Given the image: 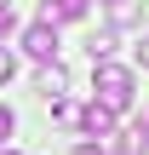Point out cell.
<instances>
[{
	"instance_id": "1",
	"label": "cell",
	"mask_w": 149,
	"mask_h": 155,
	"mask_svg": "<svg viewBox=\"0 0 149 155\" xmlns=\"http://www.w3.org/2000/svg\"><path fill=\"white\" fill-rule=\"evenodd\" d=\"M92 92H98V104L103 109H126L132 98H138V81H132V69L126 63H92Z\"/></svg>"
},
{
	"instance_id": "2",
	"label": "cell",
	"mask_w": 149,
	"mask_h": 155,
	"mask_svg": "<svg viewBox=\"0 0 149 155\" xmlns=\"http://www.w3.org/2000/svg\"><path fill=\"white\" fill-rule=\"evenodd\" d=\"M23 52H29L34 63H57V23H46V17L29 23V29H23Z\"/></svg>"
},
{
	"instance_id": "3",
	"label": "cell",
	"mask_w": 149,
	"mask_h": 155,
	"mask_svg": "<svg viewBox=\"0 0 149 155\" xmlns=\"http://www.w3.org/2000/svg\"><path fill=\"white\" fill-rule=\"evenodd\" d=\"M86 6H92V0H46V6H40V17H46V23H80V17H86Z\"/></svg>"
},
{
	"instance_id": "4",
	"label": "cell",
	"mask_w": 149,
	"mask_h": 155,
	"mask_svg": "<svg viewBox=\"0 0 149 155\" xmlns=\"http://www.w3.org/2000/svg\"><path fill=\"white\" fill-rule=\"evenodd\" d=\"M80 127H86V132H92V138H103V132H109V127H115V109H103V104H98V98H92V104H86V115H80Z\"/></svg>"
},
{
	"instance_id": "5",
	"label": "cell",
	"mask_w": 149,
	"mask_h": 155,
	"mask_svg": "<svg viewBox=\"0 0 149 155\" xmlns=\"http://www.w3.org/2000/svg\"><path fill=\"white\" fill-rule=\"evenodd\" d=\"M63 86H69L63 63H40V92H46V98H63Z\"/></svg>"
},
{
	"instance_id": "6",
	"label": "cell",
	"mask_w": 149,
	"mask_h": 155,
	"mask_svg": "<svg viewBox=\"0 0 149 155\" xmlns=\"http://www.w3.org/2000/svg\"><path fill=\"white\" fill-rule=\"evenodd\" d=\"M138 17H144V12H138V0H109V23H115V29H132Z\"/></svg>"
},
{
	"instance_id": "7",
	"label": "cell",
	"mask_w": 149,
	"mask_h": 155,
	"mask_svg": "<svg viewBox=\"0 0 149 155\" xmlns=\"http://www.w3.org/2000/svg\"><path fill=\"white\" fill-rule=\"evenodd\" d=\"M86 52H92V63H103V58L115 52V35H109V29H103V35H92V40H86Z\"/></svg>"
},
{
	"instance_id": "8",
	"label": "cell",
	"mask_w": 149,
	"mask_h": 155,
	"mask_svg": "<svg viewBox=\"0 0 149 155\" xmlns=\"http://www.w3.org/2000/svg\"><path fill=\"white\" fill-rule=\"evenodd\" d=\"M11 29H17V12H11V0H0V40H6Z\"/></svg>"
},
{
	"instance_id": "9",
	"label": "cell",
	"mask_w": 149,
	"mask_h": 155,
	"mask_svg": "<svg viewBox=\"0 0 149 155\" xmlns=\"http://www.w3.org/2000/svg\"><path fill=\"white\" fill-rule=\"evenodd\" d=\"M11 75H17V58H11V52H6V46H0V86H6V81H11Z\"/></svg>"
},
{
	"instance_id": "10",
	"label": "cell",
	"mask_w": 149,
	"mask_h": 155,
	"mask_svg": "<svg viewBox=\"0 0 149 155\" xmlns=\"http://www.w3.org/2000/svg\"><path fill=\"white\" fill-rule=\"evenodd\" d=\"M11 127H17V115H11V109L0 104V150H6V138H11Z\"/></svg>"
},
{
	"instance_id": "11",
	"label": "cell",
	"mask_w": 149,
	"mask_h": 155,
	"mask_svg": "<svg viewBox=\"0 0 149 155\" xmlns=\"http://www.w3.org/2000/svg\"><path fill=\"white\" fill-rule=\"evenodd\" d=\"M138 69H149V35L138 40Z\"/></svg>"
},
{
	"instance_id": "12",
	"label": "cell",
	"mask_w": 149,
	"mask_h": 155,
	"mask_svg": "<svg viewBox=\"0 0 149 155\" xmlns=\"http://www.w3.org/2000/svg\"><path fill=\"white\" fill-rule=\"evenodd\" d=\"M75 155H98V144H80V150H75Z\"/></svg>"
},
{
	"instance_id": "13",
	"label": "cell",
	"mask_w": 149,
	"mask_h": 155,
	"mask_svg": "<svg viewBox=\"0 0 149 155\" xmlns=\"http://www.w3.org/2000/svg\"><path fill=\"white\" fill-rule=\"evenodd\" d=\"M0 155H17V150H0Z\"/></svg>"
}]
</instances>
